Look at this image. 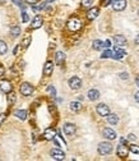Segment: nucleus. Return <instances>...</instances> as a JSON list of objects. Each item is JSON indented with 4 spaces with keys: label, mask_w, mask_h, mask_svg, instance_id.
<instances>
[{
    "label": "nucleus",
    "mask_w": 139,
    "mask_h": 161,
    "mask_svg": "<svg viewBox=\"0 0 139 161\" xmlns=\"http://www.w3.org/2000/svg\"><path fill=\"white\" fill-rule=\"evenodd\" d=\"M100 155H110L112 152V144L110 142H101L97 147Z\"/></svg>",
    "instance_id": "obj_1"
},
{
    "label": "nucleus",
    "mask_w": 139,
    "mask_h": 161,
    "mask_svg": "<svg viewBox=\"0 0 139 161\" xmlns=\"http://www.w3.org/2000/svg\"><path fill=\"white\" fill-rule=\"evenodd\" d=\"M19 91H21V93L23 96H31L32 93H33L35 88H33V86L30 85L28 82H24L21 85V87H19Z\"/></svg>",
    "instance_id": "obj_2"
},
{
    "label": "nucleus",
    "mask_w": 139,
    "mask_h": 161,
    "mask_svg": "<svg viewBox=\"0 0 139 161\" xmlns=\"http://www.w3.org/2000/svg\"><path fill=\"white\" fill-rule=\"evenodd\" d=\"M80 27H82V23H80V21L78 18H72L68 21V28H69L70 31L75 32V31H78Z\"/></svg>",
    "instance_id": "obj_3"
},
{
    "label": "nucleus",
    "mask_w": 139,
    "mask_h": 161,
    "mask_svg": "<svg viewBox=\"0 0 139 161\" xmlns=\"http://www.w3.org/2000/svg\"><path fill=\"white\" fill-rule=\"evenodd\" d=\"M69 87L72 90H74V91H77V90H79L80 87H82V79L79 78V77H72V78L69 79Z\"/></svg>",
    "instance_id": "obj_4"
},
{
    "label": "nucleus",
    "mask_w": 139,
    "mask_h": 161,
    "mask_svg": "<svg viewBox=\"0 0 139 161\" xmlns=\"http://www.w3.org/2000/svg\"><path fill=\"white\" fill-rule=\"evenodd\" d=\"M129 147H127L125 144H122V143H120L118 146V149H116V153H118V156L120 157V159H125V157H128V155H129Z\"/></svg>",
    "instance_id": "obj_5"
},
{
    "label": "nucleus",
    "mask_w": 139,
    "mask_h": 161,
    "mask_svg": "<svg viewBox=\"0 0 139 161\" xmlns=\"http://www.w3.org/2000/svg\"><path fill=\"white\" fill-rule=\"evenodd\" d=\"M96 111L100 117H107L110 114V108L106 104H98L96 106Z\"/></svg>",
    "instance_id": "obj_6"
},
{
    "label": "nucleus",
    "mask_w": 139,
    "mask_h": 161,
    "mask_svg": "<svg viewBox=\"0 0 139 161\" xmlns=\"http://www.w3.org/2000/svg\"><path fill=\"white\" fill-rule=\"evenodd\" d=\"M112 8L116 12H121L127 8V0H112L111 1Z\"/></svg>",
    "instance_id": "obj_7"
},
{
    "label": "nucleus",
    "mask_w": 139,
    "mask_h": 161,
    "mask_svg": "<svg viewBox=\"0 0 139 161\" xmlns=\"http://www.w3.org/2000/svg\"><path fill=\"white\" fill-rule=\"evenodd\" d=\"M50 156L54 160H64L65 159V153L63 152L60 149H53L50 151Z\"/></svg>",
    "instance_id": "obj_8"
},
{
    "label": "nucleus",
    "mask_w": 139,
    "mask_h": 161,
    "mask_svg": "<svg viewBox=\"0 0 139 161\" xmlns=\"http://www.w3.org/2000/svg\"><path fill=\"white\" fill-rule=\"evenodd\" d=\"M63 130H64V133L66 134V136H73L74 133H75V130H77V128H75V125H74L73 123H65L63 125Z\"/></svg>",
    "instance_id": "obj_9"
},
{
    "label": "nucleus",
    "mask_w": 139,
    "mask_h": 161,
    "mask_svg": "<svg viewBox=\"0 0 139 161\" xmlns=\"http://www.w3.org/2000/svg\"><path fill=\"white\" fill-rule=\"evenodd\" d=\"M125 55H127V51L120 49V46H116L112 51V59H122Z\"/></svg>",
    "instance_id": "obj_10"
},
{
    "label": "nucleus",
    "mask_w": 139,
    "mask_h": 161,
    "mask_svg": "<svg viewBox=\"0 0 139 161\" xmlns=\"http://www.w3.org/2000/svg\"><path fill=\"white\" fill-rule=\"evenodd\" d=\"M102 134H103V137L105 138H107V139L110 141H112V139H116V132L114 129H111V128H105L102 132Z\"/></svg>",
    "instance_id": "obj_11"
},
{
    "label": "nucleus",
    "mask_w": 139,
    "mask_h": 161,
    "mask_svg": "<svg viewBox=\"0 0 139 161\" xmlns=\"http://www.w3.org/2000/svg\"><path fill=\"white\" fill-rule=\"evenodd\" d=\"M42 23H44V19H42V17L41 15H35V18L32 19V24H31V27L33 28V30H37V28H40L41 26H42Z\"/></svg>",
    "instance_id": "obj_12"
},
{
    "label": "nucleus",
    "mask_w": 139,
    "mask_h": 161,
    "mask_svg": "<svg viewBox=\"0 0 139 161\" xmlns=\"http://www.w3.org/2000/svg\"><path fill=\"white\" fill-rule=\"evenodd\" d=\"M44 137L46 141H54V138L56 137V132L53 128H47V129H45L44 132Z\"/></svg>",
    "instance_id": "obj_13"
},
{
    "label": "nucleus",
    "mask_w": 139,
    "mask_h": 161,
    "mask_svg": "<svg viewBox=\"0 0 139 161\" xmlns=\"http://www.w3.org/2000/svg\"><path fill=\"white\" fill-rule=\"evenodd\" d=\"M114 42L116 46H125L127 45V38H125L122 35H115L114 36Z\"/></svg>",
    "instance_id": "obj_14"
},
{
    "label": "nucleus",
    "mask_w": 139,
    "mask_h": 161,
    "mask_svg": "<svg viewBox=\"0 0 139 161\" xmlns=\"http://www.w3.org/2000/svg\"><path fill=\"white\" fill-rule=\"evenodd\" d=\"M87 96H88L89 101H97V100L100 99V92L97 91L96 88H92V90H89V91H88Z\"/></svg>",
    "instance_id": "obj_15"
},
{
    "label": "nucleus",
    "mask_w": 139,
    "mask_h": 161,
    "mask_svg": "<svg viewBox=\"0 0 139 161\" xmlns=\"http://www.w3.org/2000/svg\"><path fill=\"white\" fill-rule=\"evenodd\" d=\"M98 14H100V9L98 8H92L87 12V18H88L89 21H93V19H96L97 17H98Z\"/></svg>",
    "instance_id": "obj_16"
},
{
    "label": "nucleus",
    "mask_w": 139,
    "mask_h": 161,
    "mask_svg": "<svg viewBox=\"0 0 139 161\" xmlns=\"http://www.w3.org/2000/svg\"><path fill=\"white\" fill-rule=\"evenodd\" d=\"M53 70H54V64L53 62H46L44 67V74L45 76H51L53 74Z\"/></svg>",
    "instance_id": "obj_17"
},
{
    "label": "nucleus",
    "mask_w": 139,
    "mask_h": 161,
    "mask_svg": "<svg viewBox=\"0 0 139 161\" xmlns=\"http://www.w3.org/2000/svg\"><path fill=\"white\" fill-rule=\"evenodd\" d=\"M55 62H56L57 65H63V63L65 62V54L61 53V51H57L56 55H55Z\"/></svg>",
    "instance_id": "obj_18"
},
{
    "label": "nucleus",
    "mask_w": 139,
    "mask_h": 161,
    "mask_svg": "<svg viewBox=\"0 0 139 161\" xmlns=\"http://www.w3.org/2000/svg\"><path fill=\"white\" fill-rule=\"evenodd\" d=\"M0 88H1L5 93H9L12 91V85L8 82V80H1V82H0Z\"/></svg>",
    "instance_id": "obj_19"
},
{
    "label": "nucleus",
    "mask_w": 139,
    "mask_h": 161,
    "mask_svg": "<svg viewBox=\"0 0 139 161\" xmlns=\"http://www.w3.org/2000/svg\"><path fill=\"white\" fill-rule=\"evenodd\" d=\"M106 118H107V121L111 125H116V124L119 123V117L116 114H111V112H110V114Z\"/></svg>",
    "instance_id": "obj_20"
},
{
    "label": "nucleus",
    "mask_w": 139,
    "mask_h": 161,
    "mask_svg": "<svg viewBox=\"0 0 139 161\" xmlns=\"http://www.w3.org/2000/svg\"><path fill=\"white\" fill-rule=\"evenodd\" d=\"M70 110L72 111H80L82 110V104L79 101H72L70 102Z\"/></svg>",
    "instance_id": "obj_21"
},
{
    "label": "nucleus",
    "mask_w": 139,
    "mask_h": 161,
    "mask_svg": "<svg viewBox=\"0 0 139 161\" xmlns=\"http://www.w3.org/2000/svg\"><path fill=\"white\" fill-rule=\"evenodd\" d=\"M14 115L18 119H21V120H26V119H27V111L26 110H21V109H19V110H15Z\"/></svg>",
    "instance_id": "obj_22"
},
{
    "label": "nucleus",
    "mask_w": 139,
    "mask_h": 161,
    "mask_svg": "<svg viewBox=\"0 0 139 161\" xmlns=\"http://www.w3.org/2000/svg\"><path fill=\"white\" fill-rule=\"evenodd\" d=\"M105 47V42L101 40H95L93 41V49L95 50H102Z\"/></svg>",
    "instance_id": "obj_23"
},
{
    "label": "nucleus",
    "mask_w": 139,
    "mask_h": 161,
    "mask_svg": "<svg viewBox=\"0 0 139 161\" xmlns=\"http://www.w3.org/2000/svg\"><path fill=\"white\" fill-rule=\"evenodd\" d=\"M10 33L14 37H18L19 35H21V28H19V26H13V27L10 28Z\"/></svg>",
    "instance_id": "obj_24"
},
{
    "label": "nucleus",
    "mask_w": 139,
    "mask_h": 161,
    "mask_svg": "<svg viewBox=\"0 0 139 161\" xmlns=\"http://www.w3.org/2000/svg\"><path fill=\"white\" fill-rule=\"evenodd\" d=\"M6 51H8V46H6V44L4 42V41L0 40V55L6 54Z\"/></svg>",
    "instance_id": "obj_25"
},
{
    "label": "nucleus",
    "mask_w": 139,
    "mask_h": 161,
    "mask_svg": "<svg viewBox=\"0 0 139 161\" xmlns=\"http://www.w3.org/2000/svg\"><path fill=\"white\" fill-rule=\"evenodd\" d=\"M31 41H32V37L30 36V35H27L24 38H23V41H22V45H23V47L26 49V47H28L30 46V44H31Z\"/></svg>",
    "instance_id": "obj_26"
},
{
    "label": "nucleus",
    "mask_w": 139,
    "mask_h": 161,
    "mask_svg": "<svg viewBox=\"0 0 139 161\" xmlns=\"http://www.w3.org/2000/svg\"><path fill=\"white\" fill-rule=\"evenodd\" d=\"M129 150H130V152L138 153L139 155V146H137V144H130V146H129Z\"/></svg>",
    "instance_id": "obj_27"
},
{
    "label": "nucleus",
    "mask_w": 139,
    "mask_h": 161,
    "mask_svg": "<svg viewBox=\"0 0 139 161\" xmlns=\"http://www.w3.org/2000/svg\"><path fill=\"white\" fill-rule=\"evenodd\" d=\"M102 59H107V58H112V51L111 50H106L103 51V54L101 55Z\"/></svg>",
    "instance_id": "obj_28"
},
{
    "label": "nucleus",
    "mask_w": 139,
    "mask_h": 161,
    "mask_svg": "<svg viewBox=\"0 0 139 161\" xmlns=\"http://www.w3.org/2000/svg\"><path fill=\"white\" fill-rule=\"evenodd\" d=\"M93 4V0H82V6L83 8H88Z\"/></svg>",
    "instance_id": "obj_29"
},
{
    "label": "nucleus",
    "mask_w": 139,
    "mask_h": 161,
    "mask_svg": "<svg viewBox=\"0 0 139 161\" xmlns=\"http://www.w3.org/2000/svg\"><path fill=\"white\" fill-rule=\"evenodd\" d=\"M22 21L24 22V23H27L28 21H30V17H28V14H27V12H22Z\"/></svg>",
    "instance_id": "obj_30"
},
{
    "label": "nucleus",
    "mask_w": 139,
    "mask_h": 161,
    "mask_svg": "<svg viewBox=\"0 0 139 161\" xmlns=\"http://www.w3.org/2000/svg\"><path fill=\"white\" fill-rule=\"evenodd\" d=\"M47 92H50L51 95L54 96V97L56 96V90L54 88V86H48V87H47Z\"/></svg>",
    "instance_id": "obj_31"
},
{
    "label": "nucleus",
    "mask_w": 139,
    "mask_h": 161,
    "mask_svg": "<svg viewBox=\"0 0 139 161\" xmlns=\"http://www.w3.org/2000/svg\"><path fill=\"white\" fill-rule=\"evenodd\" d=\"M119 76H120V78H121V79H128V78H129V74H128L127 72H122V73H120Z\"/></svg>",
    "instance_id": "obj_32"
},
{
    "label": "nucleus",
    "mask_w": 139,
    "mask_h": 161,
    "mask_svg": "<svg viewBox=\"0 0 139 161\" xmlns=\"http://www.w3.org/2000/svg\"><path fill=\"white\" fill-rule=\"evenodd\" d=\"M14 101H15V95H14V93H12V95L9 96V102H10V104H13Z\"/></svg>",
    "instance_id": "obj_33"
},
{
    "label": "nucleus",
    "mask_w": 139,
    "mask_h": 161,
    "mask_svg": "<svg viewBox=\"0 0 139 161\" xmlns=\"http://www.w3.org/2000/svg\"><path fill=\"white\" fill-rule=\"evenodd\" d=\"M128 139H129V141H135V139H137V137H135V134L130 133V134L128 136Z\"/></svg>",
    "instance_id": "obj_34"
},
{
    "label": "nucleus",
    "mask_w": 139,
    "mask_h": 161,
    "mask_svg": "<svg viewBox=\"0 0 139 161\" xmlns=\"http://www.w3.org/2000/svg\"><path fill=\"white\" fill-rule=\"evenodd\" d=\"M5 120V114H0V124Z\"/></svg>",
    "instance_id": "obj_35"
},
{
    "label": "nucleus",
    "mask_w": 139,
    "mask_h": 161,
    "mask_svg": "<svg viewBox=\"0 0 139 161\" xmlns=\"http://www.w3.org/2000/svg\"><path fill=\"white\" fill-rule=\"evenodd\" d=\"M110 44H111V42H110V40H106V41H105V47H106V49H109V47L111 46Z\"/></svg>",
    "instance_id": "obj_36"
},
{
    "label": "nucleus",
    "mask_w": 139,
    "mask_h": 161,
    "mask_svg": "<svg viewBox=\"0 0 139 161\" xmlns=\"http://www.w3.org/2000/svg\"><path fill=\"white\" fill-rule=\"evenodd\" d=\"M134 99H135V101H137V102H139V91H138V92H135Z\"/></svg>",
    "instance_id": "obj_37"
},
{
    "label": "nucleus",
    "mask_w": 139,
    "mask_h": 161,
    "mask_svg": "<svg viewBox=\"0 0 139 161\" xmlns=\"http://www.w3.org/2000/svg\"><path fill=\"white\" fill-rule=\"evenodd\" d=\"M120 143H122V144H128V139H125V138H121V139H120Z\"/></svg>",
    "instance_id": "obj_38"
},
{
    "label": "nucleus",
    "mask_w": 139,
    "mask_h": 161,
    "mask_svg": "<svg viewBox=\"0 0 139 161\" xmlns=\"http://www.w3.org/2000/svg\"><path fill=\"white\" fill-rule=\"evenodd\" d=\"M26 1H27L28 4H35V3H37V0H26Z\"/></svg>",
    "instance_id": "obj_39"
},
{
    "label": "nucleus",
    "mask_w": 139,
    "mask_h": 161,
    "mask_svg": "<svg viewBox=\"0 0 139 161\" xmlns=\"http://www.w3.org/2000/svg\"><path fill=\"white\" fill-rule=\"evenodd\" d=\"M3 74H4V68H3V67L0 65V77H1Z\"/></svg>",
    "instance_id": "obj_40"
},
{
    "label": "nucleus",
    "mask_w": 139,
    "mask_h": 161,
    "mask_svg": "<svg viewBox=\"0 0 139 161\" xmlns=\"http://www.w3.org/2000/svg\"><path fill=\"white\" fill-rule=\"evenodd\" d=\"M135 83H137V86L139 87V76L135 77Z\"/></svg>",
    "instance_id": "obj_41"
},
{
    "label": "nucleus",
    "mask_w": 139,
    "mask_h": 161,
    "mask_svg": "<svg viewBox=\"0 0 139 161\" xmlns=\"http://www.w3.org/2000/svg\"><path fill=\"white\" fill-rule=\"evenodd\" d=\"M134 41H135V44H137V45H139V35H138L137 37H135V40H134Z\"/></svg>",
    "instance_id": "obj_42"
},
{
    "label": "nucleus",
    "mask_w": 139,
    "mask_h": 161,
    "mask_svg": "<svg viewBox=\"0 0 139 161\" xmlns=\"http://www.w3.org/2000/svg\"><path fill=\"white\" fill-rule=\"evenodd\" d=\"M18 49H19V46H17V47L14 49V54H17V53H18Z\"/></svg>",
    "instance_id": "obj_43"
},
{
    "label": "nucleus",
    "mask_w": 139,
    "mask_h": 161,
    "mask_svg": "<svg viewBox=\"0 0 139 161\" xmlns=\"http://www.w3.org/2000/svg\"><path fill=\"white\" fill-rule=\"evenodd\" d=\"M51 1H55V0H47V3H51Z\"/></svg>",
    "instance_id": "obj_44"
},
{
    "label": "nucleus",
    "mask_w": 139,
    "mask_h": 161,
    "mask_svg": "<svg viewBox=\"0 0 139 161\" xmlns=\"http://www.w3.org/2000/svg\"><path fill=\"white\" fill-rule=\"evenodd\" d=\"M138 14H139V10H138Z\"/></svg>",
    "instance_id": "obj_45"
}]
</instances>
